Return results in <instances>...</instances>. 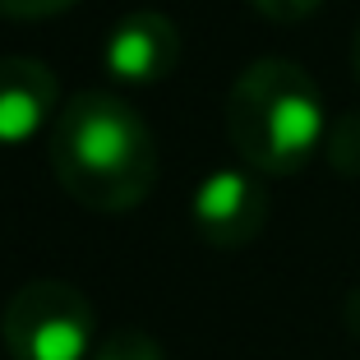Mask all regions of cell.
Masks as SVG:
<instances>
[{
    "instance_id": "7a4b0ae2",
    "label": "cell",
    "mask_w": 360,
    "mask_h": 360,
    "mask_svg": "<svg viewBox=\"0 0 360 360\" xmlns=\"http://www.w3.org/2000/svg\"><path fill=\"white\" fill-rule=\"evenodd\" d=\"M226 139L259 176H296L328 139L323 93L286 56L245 65L226 93Z\"/></svg>"
},
{
    "instance_id": "30bf717a",
    "label": "cell",
    "mask_w": 360,
    "mask_h": 360,
    "mask_svg": "<svg viewBox=\"0 0 360 360\" xmlns=\"http://www.w3.org/2000/svg\"><path fill=\"white\" fill-rule=\"evenodd\" d=\"M250 5L273 23H296V19H309L323 0H250Z\"/></svg>"
},
{
    "instance_id": "ba28073f",
    "label": "cell",
    "mask_w": 360,
    "mask_h": 360,
    "mask_svg": "<svg viewBox=\"0 0 360 360\" xmlns=\"http://www.w3.org/2000/svg\"><path fill=\"white\" fill-rule=\"evenodd\" d=\"M323 153H328V162H333L338 171L360 176V111H356V116H342L338 125L328 129V139H323Z\"/></svg>"
},
{
    "instance_id": "9c48e42d",
    "label": "cell",
    "mask_w": 360,
    "mask_h": 360,
    "mask_svg": "<svg viewBox=\"0 0 360 360\" xmlns=\"http://www.w3.org/2000/svg\"><path fill=\"white\" fill-rule=\"evenodd\" d=\"M79 0H0L5 19H51V14L75 10Z\"/></svg>"
},
{
    "instance_id": "3957f363",
    "label": "cell",
    "mask_w": 360,
    "mask_h": 360,
    "mask_svg": "<svg viewBox=\"0 0 360 360\" xmlns=\"http://www.w3.org/2000/svg\"><path fill=\"white\" fill-rule=\"evenodd\" d=\"M0 333L14 360H88L97 347V314L79 286L37 277L5 300Z\"/></svg>"
},
{
    "instance_id": "6da1fadb",
    "label": "cell",
    "mask_w": 360,
    "mask_h": 360,
    "mask_svg": "<svg viewBox=\"0 0 360 360\" xmlns=\"http://www.w3.org/2000/svg\"><path fill=\"white\" fill-rule=\"evenodd\" d=\"M60 190L88 212H129L148 199L158 180V139L148 120L120 93L88 88L60 106L51 134H46Z\"/></svg>"
},
{
    "instance_id": "5b68a950",
    "label": "cell",
    "mask_w": 360,
    "mask_h": 360,
    "mask_svg": "<svg viewBox=\"0 0 360 360\" xmlns=\"http://www.w3.org/2000/svg\"><path fill=\"white\" fill-rule=\"evenodd\" d=\"M180 65V28L162 10H134L111 23L102 42V70L120 88H153Z\"/></svg>"
},
{
    "instance_id": "8fae6325",
    "label": "cell",
    "mask_w": 360,
    "mask_h": 360,
    "mask_svg": "<svg viewBox=\"0 0 360 360\" xmlns=\"http://www.w3.org/2000/svg\"><path fill=\"white\" fill-rule=\"evenodd\" d=\"M351 75H356V88H360V28L351 37Z\"/></svg>"
},
{
    "instance_id": "8992f818",
    "label": "cell",
    "mask_w": 360,
    "mask_h": 360,
    "mask_svg": "<svg viewBox=\"0 0 360 360\" xmlns=\"http://www.w3.org/2000/svg\"><path fill=\"white\" fill-rule=\"evenodd\" d=\"M60 106L51 65L32 56H0V148H23L51 134Z\"/></svg>"
},
{
    "instance_id": "277c9868",
    "label": "cell",
    "mask_w": 360,
    "mask_h": 360,
    "mask_svg": "<svg viewBox=\"0 0 360 360\" xmlns=\"http://www.w3.org/2000/svg\"><path fill=\"white\" fill-rule=\"evenodd\" d=\"M268 176L255 167H212L190 194V222L203 245L212 250H240L268 226Z\"/></svg>"
},
{
    "instance_id": "52a82bcc",
    "label": "cell",
    "mask_w": 360,
    "mask_h": 360,
    "mask_svg": "<svg viewBox=\"0 0 360 360\" xmlns=\"http://www.w3.org/2000/svg\"><path fill=\"white\" fill-rule=\"evenodd\" d=\"M88 360H167V351L143 328H116V333H106V338L97 342Z\"/></svg>"
}]
</instances>
